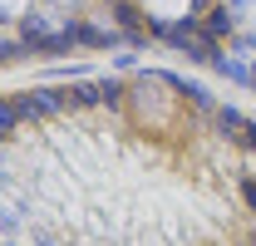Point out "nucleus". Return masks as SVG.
<instances>
[{"label":"nucleus","instance_id":"obj_2","mask_svg":"<svg viewBox=\"0 0 256 246\" xmlns=\"http://www.w3.org/2000/svg\"><path fill=\"white\" fill-rule=\"evenodd\" d=\"M15 123H20V108L15 104H0V133H10Z\"/></svg>","mask_w":256,"mask_h":246},{"label":"nucleus","instance_id":"obj_4","mask_svg":"<svg viewBox=\"0 0 256 246\" xmlns=\"http://www.w3.org/2000/svg\"><path fill=\"white\" fill-rule=\"evenodd\" d=\"M15 50H20V44H15V40H0V60H10V54H15Z\"/></svg>","mask_w":256,"mask_h":246},{"label":"nucleus","instance_id":"obj_1","mask_svg":"<svg viewBox=\"0 0 256 246\" xmlns=\"http://www.w3.org/2000/svg\"><path fill=\"white\" fill-rule=\"evenodd\" d=\"M60 104H64V94H50V89L34 94V108H40V114H50V108H60Z\"/></svg>","mask_w":256,"mask_h":246},{"label":"nucleus","instance_id":"obj_5","mask_svg":"<svg viewBox=\"0 0 256 246\" xmlns=\"http://www.w3.org/2000/svg\"><path fill=\"white\" fill-rule=\"evenodd\" d=\"M242 192H246V202H252V207H256V182H246V187H242Z\"/></svg>","mask_w":256,"mask_h":246},{"label":"nucleus","instance_id":"obj_3","mask_svg":"<svg viewBox=\"0 0 256 246\" xmlns=\"http://www.w3.org/2000/svg\"><path fill=\"white\" fill-rule=\"evenodd\" d=\"M207 30H212V34L232 30V15H226V10H212V20H207Z\"/></svg>","mask_w":256,"mask_h":246}]
</instances>
